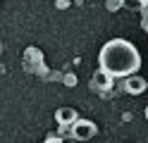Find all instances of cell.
I'll return each instance as SVG.
<instances>
[{
	"label": "cell",
	"instance_id": "8fae6325",
	"mask_svg": "<svg viewBox=\"0 0 148 143\" xmlns=\"http://www.w3.org/2000/svg\"><path fill=\"white\" fill-rule=\"evenodd\" d=\"M105 3H110V0H105Z\"/></svg>",
	"mask_w": 148,
	"mask_h": 143
},
{
	"label": "cell",
	"instance_id": "277c9868",
	"mask_svg": "<svg viewBox=\"0 0 148 143\" xmlns=\"http://www.w3.org/2000/svg\"><path fill=\"white\" fill-rule=\"evenodd\" d=\"M55 119H58V124H74L79 117H77V110L74 107H67V105H64V107H60L55 112Z\"/></svg>",
	"mask_w": 148,
	"mask_h": 143
},
{
	"label": "cell",
	"instance_id": "3957f363",
	"mask_svg": "<svg viewBox=\"0 0 148 143\" xmlns=\"http://www.w3.org/2000/svg\"><path fill=\"white\" fill-rule=\"evenodd\" d=\"M146 88H148V83H146L143 76H138V74H132V76L124 79V91L129 95H141Z\"/></svg>",
	"mask_w": 148,
	"mask_h": 143
},
{
	"label": "cell",
	"instance_id": "ba28073f",
	"mask_svg": "<svg viewBox=\"0 0 148 143\" xmlns=\"http://www.w3.org/2000/svg\"><path fill=\"white\" fill-rule=\"evenodd\" d=\"M74 81H77V79H74V76H72V74H67V76H64V83H69V86H72Z\"/></svg>",
	"mask_w": 148,
	"mask_h": 143
},
{
	"label": "cell",
	"instance_id": "7a4b0ae2",
	"mask_svg": "<svg viewBox=\"0 0 148 143\" xmlns=\"http://www.w3.org/2000/svg\"><path fill=\"white\" fill-rule=\"evenodd\" d=\"M96 122H91V119H77L72 124V136L77 138V141H91L96 136Z\"/></svg>",
	"mask_w": 148,
	"mask_h": 143
},
{
	"label": "cell",
	"instance_id": "5b68a950",
	"mask_svg": "<svg viewBox=\"0 0 148 143\" xmlns=\"http://www.w3.org/2000/svg\"><path fill=\"white\" fill-rule=\"evenodd\" d=\"M112 79H115V76H110L105 69H98V72L93 74V86L100 88V91H108L110 86H112Z\"/></svg>",
	"mask_w": 148,
	"mask_h": 143
},
{
	"label": "cell",
	"instance_id": "9c48e42d",
	"mask_svg": "<svg viewBox=\"0 0 148 143\" xmlns=\"http://www.w3.org/2000/svg\"><path fill=\"white\" fill-rule=\"evenodd\" d=\"M143 114H146V119H148V105H146V112H143Z\"/></svg>",
	"mask_w": 148,
	"mask_h": 143
},
{
	"label": "cell",
	"instance_id": "52a82bcc",
	"mask_svg": "<svg viewBox=\"0 0 148 143\" xmlns=\"http://www.w3.org/2000/svg\"><path fill=\"white\" fill-rule=\"evenodd\" d=\"M43 143H62V138H60V136H48Z\"/></svg>",
	"mask_w": 148,
	"mask_h": 143
},
{
	"label": "cell",
	"instance_id": "6da1fadb",
	"mask_svg": "<svg viewBox=\"0 0 148 143\" xmlns=\"http://www.w3.org/2000/svg\"><path fill=\"white\" fill-rule=\"evenodd\" d=\"M100 69H105L110 76H132L141 67V53L136 50V45L124 38H112L100 48L98 55Z\"/></svg>",
	"mask_w": 148,
	"mask_h": 143
},
{
	"label": "cell",
	"instance_id": "8992f818",
	"mask_svg": "<svg viewBox=\"0 0 148 143\" xmlns=\"http://www.w3.org/2000/svg\"><path fill=\"white\" fill-rule=\"evenodd\" d=\"M122 10H132V12L148 10V0H122Z\"/></svg>",
	"mask_w": 148,
	"mask_h": 143
},
{
	"label": "cell",
	"instance_id": "30bf717a",
	"mask_svg": "<svg viewBox=\"0 0 148 143\" xmlns=\"http://www.w3.org/2000/svg\"><path fill=\"white\" fill-rule=\"evenodd\" d=\"M146 29H148V17H146Z\"/></svg>",
	"mask_w": 148,
	"mask_h": 143
}]
</instances>
